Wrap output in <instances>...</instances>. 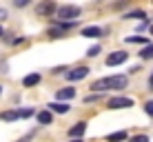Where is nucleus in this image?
I'll return each instance as SVG.
<instances>
[{
	"label": "nucleus",
	"instance_id": "1",
	"mask_svg": "<svg viewBox=\"0 0 153 142\" xmlns=\"http://www.w3.org/2000/svg\"><path fill=\"white\" fill-rule=\"evenodd\" d=\"M126 87V76H109V78H100L91 85L93 91L102 93L107 89H124Z\"/></svg>",
	"mask_w": 153,
	"mask_h": 142
},
{
	"label": "nucleus",
	"instance_id": "2",
	"mask_svg": "<svg viewBox=\"0 0 153 142\" xmlns=\"http://www.w3.org/2000/svg\"><path fill=\"white\" fill-rule=\"evenodd\" d=\"M80 13H82V9L80 7H76V4H65V7H58V20L60 22H71V20H78L80 18Z\"/></svg>",
	"mask_w": 153,
	"mask_h": 142
},
{
	"label": "nucleus",
	"instance_id": "3",
	"mask_svg": "<svg viewBox=\"0 0 153 142\" xmlns=\"http://www.w3.org/2000/svg\"><path fill=\"white\" fill-rule=\"evenodd\" d=\"M58 11V4H56V0H42V2L36 7V13L42 16V18H49V16H53Z\"/></svg>",
	"mask_w": 153,
	"mask_h": 142
},
{
	"label": "nucleus",
	"instance_id": "4",
	"mask_svg": "<svg viewBox=\"0 0 153 142\" xmlns=\"http://www.w3.org/2000/svg\"><path fill=\"white\" fill-rule=\"evenodd\" d=\"M126 60H129V54H126V51H113V54L107 56L104 65L107 67H118V65H122V62H126Z\"/></svg>",
	"mask_w": 153,
	"mask_h": 142
},
{
	"label": "nucleus",
	"instance_id": "5",
	"mask_svg": "<svg viewBox=\"0 0 153 142\" xmlns=\"http://www.w3.org/2000/svg\"><path fill=\"white\" fill-rule=\"evenodd\" d=\"M107 107L109 109H129V107H133V100L124 98V96H115V98H111L107 102Z\"/></svg>",
	"mask_w": 153,
	"mask_h": 142
},
{
	"label": "nucleus",
	"instance_id": "6",
	"mask_svg": "<svg viewBox=\"0 0 153 142\" xmlns=\"http://www.w3.org/2000/svg\"><path fill=\"white\" fill-rule=\"evenodd\" d=\"M89 76V67H76V69L67 71V80L76 82V80H84V78Z\"/></svg>",
	"mask_w": 153,
	"mask_h": 142
},
{
	"label": "nucleus",
	"instance_id": "7",
	"mask_svg": "<svg viewBox=\"0 0 153 142\" xmlns=\"http://www.w3.org/2000/svg\"><path fill=\"white\" fill-rule=\"evenodd\" d=\"M56 98H58V102H69V100L76 98V89L73 87H65V89H60V91L56 93Z\"/></svg>",
	"mask_w": 153,
	"mask_h": 142
},
{
	"label": "nucleus",
	"instance_id": "8",
	"mask_svg": "<svg viewBox=\"0 0 153 142\" xmlns=\"http://www.w3.org/2000/svg\"><path fill=\"white\" fill-rule=\"evenodd\" d=\"M84 131H87V122H76L69 129V138H82Z\"/></svg>",
	"mask_w": 153,
	"mask_h": 142
},
{
	"label": "nucleus",
	"instance_id": "9",
	"mask_svg": "<svg viewBox=\"0 0 153 142\" xmlns=\"http://www.w3.org/2000/svg\"><path fill=\"white\" fill-rule=\"evenodd\" d=\"M49 111L51 113H69L71 107H69V102H51L49 104Z\"/></svg>",
	"mask_w": 153,
	"mask_h": 142
},
{
	"label": "nucleus",
	"instance_id": "10",
	"mask_svg": "<svg viewBox=\"0 0 153 142\" xmlns=\"http://www.w3.org/2000/svg\"><path fill=\"white\" fill-rule=\"evenodd\" d=\"M102 33H104V31L100 29V27H84L82 29L84 38H102Z\"/></svg>",
	"mask_w": 153,
	"mask_h": 142
},
{
	"label": "nucleus",
	"instance_id": "11",
	"mask_svg": "<svg viewBox=\"0 0 153 142\" xmlns=\"http://www.w3.org/2000/svg\"><path fill=\"white\" fill-rule=\"evenodd\" d=\"M36 118H38V122L40 124H51L53 122V113L47 109V111H40V113H36Z\"/></svg>",
	"mask_w": 153,
	"mask_h": 142
},
{
	"label": "nucleus",
	"instance_id": "12",
	"mask_svg": "<svg viewBox=\"0 0 153 142\" xmlns=\"http://www.w3.org/2000/svg\"><path fill=\"white\" fill-rule=\"evenodd\" d=\"M38 82H40V73H29V76H25L22 85L25 87H36Z\"/></svg>",
	"mask_w": 153,
	"mask_h": 142
},
{
	"label": "nucleus",
	"instance_id": "13",
	"mask_svg": "<svg viewBox=\"0 0 153 142\" xmlns=\"http://www.w3.org/2000/svg\"><path fill=\"white\" fill-rule=\"evenodd\" d=\"M144 18H146V13L142 11V9H135V11L124 13V20H144Z\"/></svg>",
	"mask_w": 153,
	"mask_h": 142
},
{
	"label": "nucleus",
	"instance_id": "14",
	"mask_svg": "<svg viewBox=\"0 0 153 142\" xmlns=\"http://www.w3.org/2000/svg\"><path fill=\"white\" fill-rule=\"evenodd\" d=\"M0 120L2 122H13V120H18V111H0Z\"/></svg>",
	"mask_w": 153,
	"mask_h": 142
},
{
	"label": "nucleus",
	"instance_id": "15",
	"mask_svg": "<svg viewBox=\"0 0 153 142\" xmlns=\"http://www.w3.org/2000/svg\"><path fill=\"white\" fill-rule=\"evenodd\" d=\"M126 140V131H115V133L107 135V142H122Z\"/></svg>",
	"mask_w": 153,
	"mask_h": 142
},
{
	"label": "nucleus",
	"instance_id": "16",
	"mask_svg": "<svg viewBox=\"0 0 153 142\" xmlns=\"http://www.w3.org/2000/svg\"><path fill=\"white\" fill-rule=\"evenodd\" d=\"M67 31L60 27V25H58V27H53V29H49V38H62V36H65Z\"/></svg>",
	"mask_w": 153,
	"mask_h": 142
},
{
	"label": "nucleus",
	"instance_id": "17",
	"mask_svg": "<svg viewBox=\"0 0 153 142\" xmlns=\"http://www.w3.org/2000/svg\"><path fill=\"white\" fill-rule=\"evenodd\" d=\"M140 58H142V60H149V58H153V45H146L144 49L140 51Z\"/></svg>",
	"mask_w": 153,
	"mask_h": 142
},
{
	"label": "nucleus",
	"instance_id": "18",
	"mask_svg": "<svg viewBox=\"0 0 153 142\" xmlns=\"http://www.w3.org/2000/svg\"><path fill=\"white\" fill-rule=\"evenodd\" d=\"M126 42H131V45H146L149 40H146V38H140V36H131V38H126Z\"/></svg>",
	"mask_w": 153,
	"mask_h": 142
},
{
	"label": "nucleus",
	"instance_id": "19",
	"mask_svg": "<svg viewBox=\"0 0 153 142\" xmlns=\"http://www.w3.org/2000/svg\"><path fill=\"white\" fill-rule=\"evenodd\" d=\"M31 115H36V111H33V109H20V111H18V118H31Z\"/></svg>",
	"mask_w": 153,
	"mask_h": 142
},
{
	"label": "nucleus",
	"instance_id": "20",
	"mask_svg": "<svg viewBox=\"0 0 153 142\" xmlns=\"http://www.w3.org/2000/svg\"><path fill=\"white\" fill-rule=\"evenodd\" d=\"M98 54H100V47H98V45H96V47H91V49L87 51V56H89V58H96Z\"/></svg>",
	"mask_w": 153,
	"mask_h": 142
},
{
	"label": "nucleus",
	"instance_id": "21",
	"mask_svg": "<svg viewBox=\"0 0 153 142\" xmlns=\"http://www.w3.org/2000/svg\"><path fill=\"white\" fill-rule=\"evenodd\" d=\"M144 111H146V115H151V118H153V100H149V102L144 104Z\"/></svg>",
	"mask_w": 153,
	"mask_h": 142
},
{
	"label": "nucleus",
	"instance_id": "22",
	"mask_svg": "<svg viewBox=\"0 0 153 142\" xmlns=\"http://www.w3.org/2000/svg\"><path fill=\"white\" fill-rule=\"evenodd\" d=\"M102 98V93H93V96H87L84 98V102H96V100H100Z\"/></svg>",
	"mask_w": 153,
	"mask_h": 142
},
{
	"label": "nucleus",
	"instance_id": "23",
	"mask_svg": "<svg viewBox=\"0 0 153 142\" xmlns=\"http://www.w3.org/2000/svg\"><path fill=\"white\" fill-rule=\"evenodd\" d=\"M29 2H31V0H13V7H20V9H22V7H27Z\"/></svg>",
	"mask_w": 153,
	"mask_h": 142
},
{
	"label": "nucleus",
	"instance_id": "24",
	"mask_svg": "<svg viewBox=\"0 0 153 142\" xmlns=\"http://www.w3.org/2000/svg\"><path fill=\"white\" fill-rule=\"evenodd\" d=\"M129 142H149V138H146V135H135V138H131Z\"/></svg>",
	"mask_w": 153,
	"mask_h": 142
},
{
	"label": "nucleus",
	"instance_id": "25",
	"mask_svg": "<svg viewBox=\"0 0 153 142\" xmlns=\"http://www.w3.org/2000/svg\"><path fill=\"white\" fill-rule=\"evenodd\" d=\"M7 18V11H4V9H0V20H4Z\"/></svg>",
	"mask_w": 153,
	"mask_h": 142
},
{
	"label": "nucleus",
	"instance_id": "26",
	"mask_svg": "<svg viewBox=\"0 0 153 142\" xmlns=\"http://www.w3.org/2000/svg\"><path fill=\"white\" fill-rule=\"evenodd\" d=\"M149 87L153 89V73H151V78H149Z\"/></svg>",
	"mask_w": 153,
	"mask_h": 142
},
{
	"label": "nucleus",
	"instance_id": "27",
	"mask_svg": "<svg viewBox=\"0 0 153 142\" xmlns=\"http://www.w3.org/2000/svg\"><path fill=\"white\" fill-rule=\"evenodd\" d=\"M69 142H82V140H80V138H71Z\"/></svg>",
	"mask_w": 153,
	"mask_h": 142
},
{
	"label": "nucleus",
	"instance_id": "28",
	"mask_svg": "<svg viewBox=\"0 0 153 142\" xmlns=\"http://www.w3.org/2000/svg\"><path fill=\"white\" fill-rule=\"evenodd\" d=\"M149 31H151V36H153V25H151V27H149Z\"/></svg>",
	"mask_w": 153,
	"mask_h": 142
},
{
	"label": "nucleus",
	"instance_id": "29",
	"mask_svg": "<svg viewBox=\"0 0 153 142\" xmlns=\"http://www.w3.org/2000/svg\"><path fill=\"white\" fill-rule=\"evenodd\" d=\"M0 36H4V31H2V27H0Z\"/></svg>",
	"mask_w": 153,
	"mask_h": 142
},
{
	"label": "nucleus",
	"instance_id": "30",
	"mask_svg": "<svg viewBox=\"0 0 153 142\" xmlns=\"http://www.w3.org/2000/svg\"><path fill=\"white\" fill-rule=\"evenodd\" d=\"M0 93H2V87H0Z\"/></svg>",
	"mask_w": 153,
	"mask_h": 142
}]
</instances>
